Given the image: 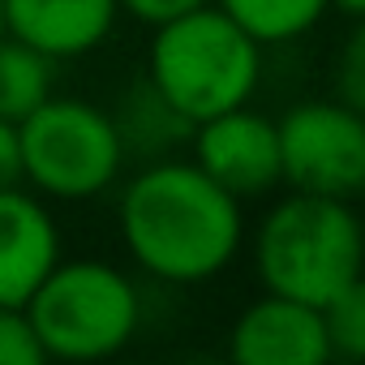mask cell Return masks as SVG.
Instances as JSON below:
<instances>
[{"label": "cell", "instance_id": "16", "mask_svg": "<svg viewBox=\"0 0 365 365\" xmlns=\"http://www.w3.org/2000/svg\"><path fill=\"white\" fill-rule=\"evenodd\" d=\"M48 352L31 327L26 305H0V365H43Z\"/></svg>", "mask_w": 365, "mask_h": 365}, {"label": "cell", "instance_id": "5", "mask_svg": "<svg viewBox=\"0 0 365 365\" xmlns=\"http://www.w3.org/2000/svg\"><path fill=\"white\" fill-rule=\"evenodd\" d=\"M22 185L52 202H86L116 185L125 168V142L108 108L48 95L18 120Z\"/></svg>", "mask_w": 365, "mask_h": 365}, {"label": "cell", "instance_id": "6", "mask_svg": "<svg viewBox=\"0 0 365 365\" xmlns=\"http://www.w3.org/2000/svg\"><path fill=\"white\" fill-rule=\"evenodd\" d=\"M279 168L284 185L305 194L352 198L365 176V116L344 99L292 103L279 120Z\"/></svg>", "mask_w": 365, "mask_h": 365}, {"label": "cell", "instance_id": "17", "mask_svg": "<svg viewBox=\"0 0 365 365\" xmlns=\"http://www.w3.org/2000/svg\"><path fill=\"white\" fill-rule=\"evenodd\" d=\"M198 5H211V0H120V14H129L142 26H159V22H172Z\"/></svg>", "mask_w": 365, "mask_h": 365}, {"label": "cell", "instance_id": "4", "mask_svg": "<svg viewBox=\"0 0 365 365\" xmlns=\"http://www.w3.org/2000/svg\"><path fill=\"white\" fill-rule=\"evenodd\" d=\"M48 361H103L142 327L138 284L103 258H61L26 301Z\"/></svg>", "mask_w": 365, "mask_h": 365}, {"label": "cell", "instance_id": "19", "mask_svg": "<svg viewBox=\"0 0 365 365\" xmlns=\"http://www.w3.org/2000/svg\"><path fill=\"white\" fill-rule=\"evenodd\" d=\"M331 9H339V14H348V18H365V0H327Z\"/></svg>", "mask_w": 365, "mask_h": 365}, {"label": "cell", "instance_id": "13", "mask_svg": "<svg viewBox=\"0 0 365 365\" xmlns=\"http://www.w3.org/2000/svg\"><path fill=\"white\" fill-rule=\"evenodd\" d=\"M215 5L262 48L292 43V39L309 35L322 22V14L331 9L327 0H215Z\"/></svg>", "mask_w": 365, "mask_h": 365}, {"label": "cell", "instance_id": "14", "mask_svg": "<svg viewBox=\"0 0 365 365\" xmlns=\"http://www.w3.org/2000/svg\"><path fill=\"white\" fill-rule=\"evenodd\" d=\"M322 322H327L331 356L365 361V271L322 305Z\"/></svg>", "mask_w": 365, "mask_h": 365}, {"label": "cell", "instance_id": "12", "mask_svg": "<svg viewBox=\"0 0 365 365\" xmlns=\"http://www.w3.org/2000/svg\"><path fill=\"white\" fill-rule=\"evenodd\" d=\"M56 82V61L35 52L31 43L5 35L0 39V116L22 120L26 112H35Z\"/></svg>", "mask_w": 365, "mask_h": 365}, {"label": "cell", "instance_id": "11", "mask_svg": "<svg viewBox=\"0 0 365 365\" xmlns=\"http://www.w3.org/2000/svg\"><path fill=\"white\" fill-rule=\"evenodd\" d=\"M112 120L120 129L125 155H138L142 163L168 159L180 146H190V138H194V120L180 116L146 78L129 86V95L120 99V108L112 112Z\"/></svg>", "mask_w": 365, "mask_h": 365}, {"label": "cell", "instance_id": "10", "mask_svg": "<svg viewBox=\"0 0 365 365\" xmlns=\"http://www.w3.org/2000/svg\"><path fill=\"white\" fill-rule=\"evenodd\" d=\"M120 0H5V35L52 61H78L108 43Z\"/></svg>", "mask_w": 365, "mask_h": 365}, {"label": "cell", "instance_id": "1", "mask_svg": "<svg viewBox=\"0 0 365 365\" xmlns=\"http://www.w3.org/2000/svg\"><path fill=\"white\" fill-rule=\"evenodd\" d=\"M116 228L125 254L163 284H207L224 275L245 245V202L194 163L150 159L120 190Z\"/></svg>", "mask_w": 365, "mask_h": 365}, {"label": "cell", "instance_id": "3", "mask_svg": "<svg viewBox=\"0 0 365 365\" xmlns=\"http://www.w3.org/2000/svg\"><path fill=\"white\" fill-rule=\"evenodd\" d=\"M146 82L194 125L241 108L262 82V43L245 35L215 0L150 26Z\"/></svg>", "mask_w": 365, "mask_h": 365}, {"label": "cell", "instance_id": "7", "mask_svg": "<svg viewBox=\"0 0 365 365\" xmlns=\"http://www.w3.org/2000/svg\"><path fill=\"white\" fill-rule=\"evenodd\" d=\"M190 159L241 202L267 198L284 185L279 129L267 112H254L250 103L198 120L190 138Z\"/></svg>", "mask_w": 365, "mask_h": 365}, {"label": "cell", "instance_id": "2", "mask_svg": "<svg viewBox=\"0 0 365 365\" xmlns=\"http://www.w3.org/2000/svg\"><path fill=\"white\" fill-rule=\"evenodd\" d=\"M254 271L267 292L322 309L365 271V224L348 198L292 190L254 228Z\"/></svg>", "mask_w": 365, "mask_h": 365}, {"label": "cell", "instance_id": "15", "mask_svg": "<svg viewBox=\"0 0 365 365\" xmlns=\"http://www.w3.org/2000/svg\"><path fill=\"white\" fill-rule=\"evenodd\" d=\"M331 86H335V99H344L348 108H356L365 116V18H356L352 31L344 35L339 52H335Z\"/></svg>", "mask_w": 365, "mask_h": 365}, {"label": "cell", "instance_id": "9", "mask_svg": "<svg viewBox=\"0 0 365 365\" xmlns=\"http://www.w3.org/2000/svg\"><path fill=\"white\" fill-rule=\"evenodd\" d=\"M61 262V228L48 202L22 185H0V305H26Z\"/></svg>", "mask_w": 365, "mask_h": 365}, {"label": "cell", "instance_id": "18", "mask_svg": "<svg viewBox=\"0 0 365 365\" xmlns=\"http://www.w3.org/2000/svg\"><path fill=\"white\" fill-rule=\"evenodd\" d=\"M0 185H22V146H18V120L0 116Z\"/></svg>", "mask_w": 365, "mask_h": 365}, {"label": "cell", "instance_id": "21", "mask_svg": "<svg viewBox=\"0 0 365 365\" xmlns=\"http://www.w3.org/2000/svg\"><path fill=\"white\" fill-rule=\"evenodd\" d=\"M361 194H365V176H361Z\"/></svg>", "mask_w": 365, "mask_h": 365}, {"label": "cell", "instance_id": "8", "mask_svg": "<svg viewBox=\"0 0 365 365\" xmlns=\"http://www.w3.org/2000/svg\"><path fill=\"white\" fill-rule=\"evenodd\" d=\"M228 356L241 365H327L331 339L322 309L267 292L232 318Z\"/></svg>", "mask_w": 365, "mask_h": 365}, {"label": "cell", "instance_id": "20", "mask_svg": "<svg viewBox=\"0 0 365 365\" xmlns=\"http://www.w3.org/2000/svg\"><path fill=\"white\" fill-rule=\"evenodd\" d=\"M0 39H5V0H0Z\"/></svg>", "mask_w": 365, "mask_h": 365}]
</instances>
